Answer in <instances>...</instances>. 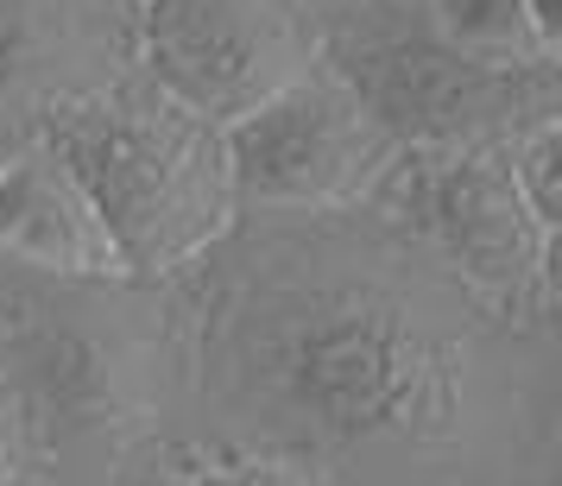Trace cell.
Returning <instances> with one entry per match:
<instances>
[{
  "mask_svg": "<svg viewBox=\"0 0 562 486\" xmlns=\"http://www.w3.org/2000/svg\"><path fill=\"white\" fill-rule=\"evenodd\" d=\"M7 486H57V481H45V474L32 467V474H20V481H7Z\"/></svg>",
  "mask_w": 562,
  "mask_h": 486,
  "instance_id": "15",
  "label": "cell"
},
{
  "mask_svg": "<svg viewBox=\"0 0 562 486\" xmlns=\"http://www.w3.org/2000/svg\"><path fill=\"white\" fill-rule=\"evenodd\" d=\"M512 158V183L531 208V222L543 234H562V114L557 121H537L506 146Z\"/></svg>",
  "mask_w": 562,
  "mask_h": 486,
  "instance_id": "12",
  "label": "cell"
},
{
  "mask_svg": "<svg viewBox=\"0 0 562 486\" xmlns=\"http://www.w3.org/2000/svg\"><path fill=\"white\" fill-rule=\"evenodd\" d=\"M424 26L461 57L481 64H562L557 45H543L525 13V0H417Z\"/></svg>",
  "mask_w": 562,
  "mask_h": 486,
  "instance_id": "10",
  "label": "cell"
},
{
  "mask_svg": "<svg viewBox=\"0 0 562 486\" xmlns=\"http://www.w3.org/2000/svg\"><path fill=\"white\" fill-rule=\"evenodd\" d=\"M171 436L316 486H537L562 474L550 335L486 304L380 208L234 215L158 284Z\"/></svg>",
  "mask_w": 562,
  "mask_h": 486,
  "instance_id": "1",
  "label": "cell"
},
{
  "mask_svg": "<svg viewBox=\"0 0 562 486\" xmlns=\"http://www.w3.org/2000/svg\"><path fill=\"white\" fill-rule=\"evenodd\" d=\"M139 486H316V481L297 474V467H284V461H272V455H247V449L171 436V442L146 461Z\"/></svg>",
  "mask_w": 562,
  "mask_h": 486,
  "instance_id": "11",
  "label": "cell"
},
{
  "mask_svg": "<svg viewBox=\"0 0 562 486\" xmlns=\"http://www.w3.org/2000/svg\"><path fill=\"white\" fill-rule=\"evenodd\" d=\"M525 13H531V26L543 45H557L562 52V0H525Z\"/></svg>",
  "mask_w": 562,
  "mask_h": 486,
  "instance_id": "14",
  "label": "cell"
},
{
  "mask_svg": "<svg viewBox=\"0 0 562 486\" xmlns=\"http://www.w3.org/2000/svg\"><path fill=\"white\" fill-rule=\"evenodd\" d=\"M127 45L139 77L215 127L316 64L291 0H139Z\"/></svg>",
  "mask_w": 562,
  "mask_h": 486,
  "instance_id": "7",
  "label": "cell"
},
{
  "mask_svg": "<svg viewBox=\"0 0 562 486\" xmlns=\"http://www.w3.org/2000/svg\"><path fill=\"white\" fill-rule=\"evenodd\" d=\"M20 474H32V442H26V417L13 405V385L0 373V486L20 481Z\"/></svg>",
  "mask_w": 562,
  "mask_h": 486,
  "instance_id": "13",
  "label": "cell"
},
{
  "mask_svg": "<svg viewBox=\"0 0 562 486\" xmlns=\"http://www.w3.org/2000/svg\"><path fill=\"white\" fill-rule=\"evenodd\" d=\"M0 373L32 467L57 486H139L171 442V341L158 284L38 279L0 265Z\"/></svg>",
  "mask_w": 562,
  "mask_h": 486,
  "instance_id": "2",
  "label": "cell"
},
{
  "mask_svg": "<svg viewBox=\"0 0 562 486\" xmlns=\"http://www.w3.org/2000/svg\"><path fill=\"white\" fill-rule=\"evenodd\" d=\"M95 77L77 64L70 32L52 20L45 0H0V108H13V133L57 95H82Z\"/></svg>",
  "mask_w": 562,
  "mask_h": 486,
  "instance_id": "9",
  "label": "cell"
},
{
  "mask_svg": "<svg viewBox=\"0 0 562 486\" xmlns=\"http://www.w3.org/2000/svg\"><path fill=\"white\" fill-rule=\"evenodd\" d=\"M0 265L38 279H133L95 203L38 133H13L0 146Z\"/></svg>",
  "mask_w": 562,
  "mask_h": 486,
  "instance_id": "8",
  "label": "cell"
},
{
  "mask_svg": "<svg viewBox=\"0 0 562 486\" xmlns=\"http://www.w3.org/2000/svg\"><path fill=\"white\" fill-rule=\"evenodd\" d=\"M26 133L70 165L139 284H165L203 259L240 215L222 127L171 102L139 70L45 102Z\"/></svg>",
  "mask_w": 562,
  "mask_h": 486,
  "instance_id": "3",
  "label": "cell"
},
{
  "mask_svg": "<svg viewBox=\"0 0 562 486\" xmlns=\"http://www.w3.org/2000/svg\"><path fill=\"white\" fill-rule=\"evenodd\" d=\"M222 146H228L240 215L355 208L367 203L385 158L398 152L392 133L316 64L284 89H272L266 102H254L240 121H228Z\"/></svg>",
  "mask_w": 562,
  "mask_h": 486,
  "instance_id": "6",
  "label": "cell"
},
{
  "mask_svg": "<svg viewBox=\"0 0 562 486\" xmlns=\"http://www.w3.org/2000/svg\"><path fill=\"white\" fill-rule=\"evenodd\" d=\"M367 208L430 247L486 304L557 323V234L531 222L506 146H398Z\"/></svg>",
  "mask_w": 562,
  "mask_h": 486,
  "instance_id": "5",
  "label": "cell"
},
{
  "mask_svg": "<svg viewBox=\"0 0 562 486\" xmlns=\"http://www.w3.org/2000/svg\"><path fill=\"white\" fill-rule=\"evenodd\" d=\"M316 70L355 95L392 146H512L525 127L562 114V64H481L449 52L424 7H335L310 32Z\"/></svg>",
  "mask_w": 562,
  "mask_h": 486,
  "instance_id": "4",
  "label": "cell"
}]
</instances>
